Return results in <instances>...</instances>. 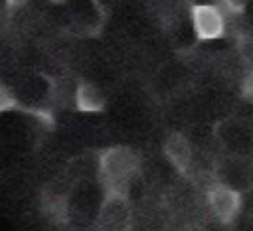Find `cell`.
<instances>
[{
  "instance_id": "obj_1",
  "label": "cell",
  "mask_w": 253,
  "mask_h": 231,
  "mask_svg": "<svg viewBox=\"0 0 253 231\" xmlns=\"http://www.w3.org/2000/svg\"><path fill=\"white\" fill-rule=\"evenodd\" d=\"M138 172V156L126 146H111L99 154V178L105 192L126 193Z\"/></svg>"
},
{
  "instance_id": "obj_2",
  "label": "cell",
  "mask_w": 253,
  "mask_h": 231,
  "mask_svg": "<svg viewBox=\"0 0 253 231\" xmlns=\"http://www.w3.org/2000/svg\"><path fill=\"white\" fill-rule=\"evenodd\" d=\"M132 213L126 193L105 192V199L99 207L97 225L99 231H126L130 225Z\"/></svg>"
},
{
  "instance_id": "obj_3",
  "label": "cell",
  "mask_w": 253,
  "mask_h": 231,
  "mask_svg": "<svg viewBox=\"0 0 253 231\" xmlns=\"http://www.w3.org/2000/svg\"><path fill=\"white\" fill-rule=\"evenodd\" d=\"M190 20L198 39H217L225 34V12L217 4H194Z\"/></svg>"
},
{
  "instance_id": "obj_4",
  "label": "cell",
  "mask_w": 253,
  "mask_h": 231,
  "mask_svg": "<svg viewBox=\"0 0 253 231\" xmlns=\"http://www.w3.org/2000/svg\"><path fill=\"white\" fill-rule=\"evenodd\" d=\"M208 205L211 209V213L221 221V223H229L237 217L239 209H241V190L225 184V182H217L213 184L208 193Z\"/></svg>"
},
{
  "instance_id": "obj_5",
  "label": "cell",
  "mask_w": 253,
  "mask_h": 231,
  "mask_svg": "<svg viewBox=\"0 0 253 231\" xmlns=\"http://www.w3.org/2000/svg\"><path fill=\"white\" fill-rule=\"evenodd\" d=\"M164 156L178 172H188L192 164V144L182 132H172L164 140Z\"/></svg>"
},
{
  "instance_id": "obj_6",
  "label": "cell",
  "mask_w": 253,
  "mask_h": 231,
  "mask_svg": "<svg viewBox=\"0 0 253 231\" xmlns=\"http://www.w3.org/2000/svg\"><path fill=\"white\" fill-rule=\"evenodd\" d=\"M73 101H75V107L83 113H99L105 109L103 93L91 83H79L73 93Z\"/></svg>"
},
{
  "instance_id": "obj_7",
  "label": "cell",
  "mask_w": 253,
  "mask_h": 231,
  "mask_svg": "<svg viewBox=\"0 0 253 231\" xmlns=\"http://www.w3.org/2000/svg\"><path fill=\"white\" fill-rule=\"evenodd\" d=\"M16 109H20V103H18L16 95L12 93V89H8L6 85L0 83V115L16 111Z\"/></svg>"
},
{
  "instance_id": "obj_8",
  "label": "cell",
  "mask_w": 253,
  "mask_h": 231,
  "mask_svg": "<svg viewBox=\"0 0 253 231\" xmlns=\"http://www.w3.org/2000/svg\"><path fill=\"white\" fill-rule=\"evenodd\" d=\"M241 97L249 103H253V69H249L241 81Z\"/></svg>"
},
{
  "instance_id": "obj_9",
  "label": "cell",
  "mask_w": 253,
  "mask_h": 231,
  "mask_svg": "<svg viewBox=\"0 0 253 231\" xmlns=\"http://www.w3.org/2000/svg\"><path fill=\"white\" fill-rule=\"evenodd\" d=\"M6 4H8V8H22V6H26L28 4V0H6Z\"/></svg>"
},
{
  "instance_id": "obj_10",
  "label": "cell",
  "mask_w": 253,
  "mask_h": 231,
  "mask_svg": "<svg viewBox=\"0 0 253 231\" xmlns=\"http://www.w3.org/2000/svg\"><path fill=\"white\" fill-rule=\"evenodd\" d=\"M49 2H59V0H49Z\"/></svg>"
}]
</instances>
